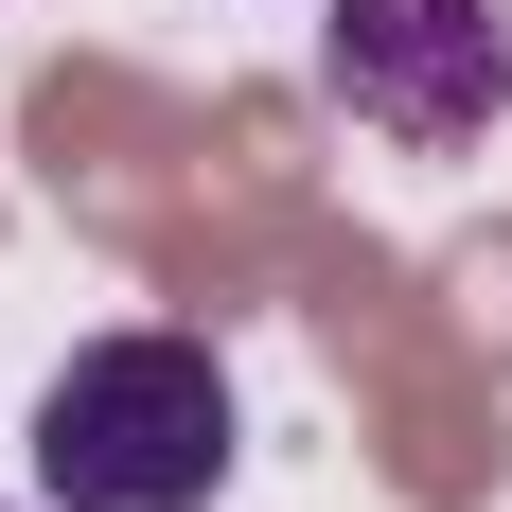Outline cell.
<instances>
[{"mask_svg": "<svg viewBox=\"0 0 512 512\" xmlns=\"http://www.w3.org/2000/svg\"><path fill=\"white\" fill-rule=\"evenodd\" d=\"M230 460H248L230 371H212V336H177V318H124V336H89V354L36 389V495L53 512H212Z\"/></svg>", "mask_w": 512, "mask_h": 512, "instance_id": "1", "label": "cell"}, {"mask_svg": "<svg viewBox=\"0 0 512 512\" xmlns=\"http://www.w3.org/2000/svg\"><path fill=\"white\" fill-rule=\"evenodd\" d=\"M318 89L354 106L389 159H460L512 124V0H336Z\"/></svg>", "mask_w": 512, "mask_h": 512, "instance_id": "2", "label": "cell"}]
</instances>
